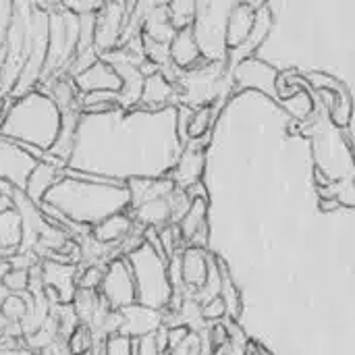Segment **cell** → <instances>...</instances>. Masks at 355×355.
<instances>
[{
	"label": "cell",
	"instance_id": "6da1fadb",
	"mask_svg": "<svg viewBox=\"0 0 355 355\" xmlns=\"http://www.w3.org/2000/svg\"><path fill=\"white\" fill-rule=\"evenodd\" d=\"M42 202L56 208L71 223L92 229L112 214L127 212L129 191L125 185L89 183L64 177L44 196Z\"/></svg>",
	"mask_w": 355,
	"mask_h": 355
},
{
	"label": "cell",
	"instance_id": "7a4b0ae2",
	"mask_svg": "<svg viewBox=\"0 0 355 355\" xmlns=\"http://www.w3.org/2000/svg\"><path fill=\"white\" fill-rule=\"evenodd\" d=\"M60 131V112L40 89L10 100L0 121V137L48 154Z\"/></svg>",
	"mask_w": 355,
	"mask_h": 355
},
{
	"label": "cell",
	"instance_id": "3957f363",
	"mask_svg": "<svg viewBox=\"0 0 355 355\" xmlns=\"http://www.w3.org/2000/svg\"><path fill=\"white\" fill-rule=\"evenodd\" d=\"M233 87V73L227 69V60L204 58L193 69L183 71L177 83V104L189 110L204 106L220 108Z\"/></svg>",
	"mask_w": 355,
	"mask_h": 355
},
{
	"label": "cell",
	"instance_id": "277c9868",
	"mask_svg": "<svg viewBox=\"0 0 355 355\" xmlns=\"http://www.w3.org/2000/svg\"><path fill=\"white\" fill-rule=\"evenodd\" d=\"M127 262L133 272L135 283V300L139 306L150 310H166L171 302V283H168V266L162 256H158L150 245H141L139 250L127 256Z\"/></svg>",
	"mask_w": 355,
	"mask_h": 355
},
{
	"label": "cell",
	"instance_id": "5b68a950",
	"mask_svg": "<svg viewBox=\"0 0 355 355\" xmlns=\"http://www.w3.org/2000/svg\"><path fill=\"white\" fill-rule=\"evenodd\" d=\"M37 6L48 12V48H46L44 69L40 75V83H44L50 77L62 73L67 64L73 60L77 50V37H79V19L56 2L52 4L37 2Z\"/></svg>",
	"mask_w": 355,
	"mask_h": 355
},
{
	"label": "cell",
	"instance_id": "8992f818",
	"mask_svg": "<svg viewBox=\"0 0 355 355\" xmlns=\"http://www.w3.org/2000/svg\"><path fill=\"white\" fill-rule=\"evenodd\" d=\"M31 8L33 2H12V17L8 33L2 46V64H0V100H6L23 71V64L29 56L33 29H31Z\"/></svg>",
	"mask_w": 355,
	"mask_h": 355
},
{
	"label": "cell",
	"instance_id": "52a82bcc",
	"mask_svg": "<svg viewBox=\"0 0 355 355\" xmlns=\"http://www.w3.org/2000/svg\"><path fill=\"white\" fill-rule=\"evenodd\" d=\"M98 295L110 310L116 312L137 304L133 272L127 258H116L104 266V277L98 287Z\"/></svg>",
	"mask_w": 355,
	"mask_h": 355
},
{
	"label": "cell",
	"instance_id": "ba28073f",
	"mask_svg": "<svg viewBox=\"0 0 355 355\" xmlns=\"http://www.w3.org/2000/svg\"><path fill=\"white\" fill-rule=\"evenodd\" d=\"M131 8L133 2H102L94 25V50L100 56L119 48L121 33Z\"/></svg>",
	"mask_w": 355,
	"mask_h": 355
},
{
	"label": "cell",
	"instance_id": "9c48e42d",
	"mask_svg": "<svg viewBox=\"0 0 355 355\" xmlns=\"http://www.w3.org/2000/svg\"><path fill=\"white\" fill-rule=\"evenodd\" d=\"M212 133V131H210ZM210 133H206L200 139H187L181 148V154L177 158V164L171 168L168 177L177 189H189L196 183H200L204 168H206V146L210 141Z\"/></svg>",
	"mask_w": 355,
	"mask_h": 355
},
{
	"label": "cell",
	"instance_id": "30bf717a",
	"mask_svg": "<svg viewBox=\"0 0 355 355\" xmlns=\"http://www.w3.org/2000/svg\"><path fill=\"white\" fill-rule=\"evenodd\" d=\"M37 162L40 160L23 150V146L0 137V181H6L8 185L23 191L25 181Z\"/></svg>",
	"mask_w": 355,
	"mask_h": 355
},
{
	"label": "cell",
	"instance_id": "8fae6325",
	"mask_svg": "<svg viewBox=\"0 0 355 355\" xmlns=\"http://www.w3.org/2000/svg\"><path fill=\"white\" fill-rule=\"evenodd\" d=\"M277 77H279V73L270 64H266V62H262V60H258L254 56L245 58L243 62H239L233 69V85L235 87H239V89L258 87V89L266 92L268 96H272L275 100H279V96H277Z\"/></svg>",
	"mask_w": 355,
	"mask_h": 355
},
{
	"label": "cell",
	"instance_id": "7c38bea8",
	"mask_svg": "<svg viewBox=\"0 0 355 355\" xmlns=\"http://www.w3.org/2000/svg\"><path fill=\"white\" fill-rule=\"evenodd\" d=\"M123 322L119 329V337L129 339V341H137L144 339L148 335H154L160 327H162V312L158 310H150L146 306L133 304L129 308L119 310Z\"/></svg>",
	"mask_w": 355,
	"mask_h": 355
},
{
	"label": "cell",
	"instance_id": "4fadbf2b",
	"mask_svg": "<svg viewBox=\"0 0 355 355\" xmlns=\"http://www.w3.org/2000/svg\"><path fill=\"white\" fill-rule=\"evenodd\" d=\"M264 2H235L229 8L227 21H225V52H231L239 48L248 35L252 33V27L256 23V12Z\"/></svg>",
	"mask_w": 355,
	"mask_h": 355
},
{
	"label": "cell",
	"instance_id": "5bb4252c",
	"mask_svg": "<svg viewBox=\"0 0 355 355\" xmlns=\"http://www.w3.org/2000/svg\"><path fill=\"white\" fill-rule=\"evenodd\" d=\"M40 266H42L44 287L52 289L58 295V304H71L73 295L77 291V275H79L77 264L44 260V262H40Z\"/></svg>",
	"mask_w": 355,
	"mask_h": 355
},
{
	"label": "cell",
	"instance_id": "9a60e30c",
	"mask_svg": "<svg viewBox=\"0 0 355 355\" xmlns=\"http://www.w3.org/2000/svg\"><path fill=\"white\" fill-rule=\"evenodd\" d=\"M212 256L208 250H198V248H189L185 245L179 254V275H181V283L185 289L189 291H198L204 287L206 279H208V268L212 262Z\"/></svg>",
	"mask_w": 355,
	"mask_h": 355
},
{
	"label": "cell",
	"instance_id": "2e32d148",
	"mask_svg": "<svg viewBox=\"0 0 355 355\" xmlns=\"http://www.w3.org/2000/svg\"><path fill=\"white\" fill-rule=\"evenodd\" d=\"M171 104H177V87L171 85L160 73L146 77L137 106H141L146 112H162L168 110Z\"/></svg>",
	"mask_w": 355,
	"mask_h": 355
},
{
	"label": "cell",
	"instance_id": "e0dca14e",
	"mask_svg": "<svg viewBox=\"0 0 355 355\" xmlns=\"http://www.w3.org/2000/svg\"><path fill=\"white\" fill-rule=\"evenodd\" d=\"M77 92L83 94H92V92H119L121 89V79L114 73V69L110 64H106L104 60L94 62L89 69H85L83 73H79L73 79Z\"/></svg>",
	"mask_w": 355,
	"mask_h": 355
},
{
	"label": "cell",
	"instance_id": "ac0fdd59",
	"mask_svg": "<svg viewBox=\"0 0 355 355\" xmlns=\"http://www.w3.org/2000/svg\"><path fill=\"white\" fill-rule=\"evenodd\" d=\"M125 187L129 191V210H133L171 193L175 183L166 177H133L125 181Z\"/></svg>",
	"mask_w": 355,
	"mask_h": 355
},
{
	"label": "cell",
	"instance_id": "d6986e66",
	"mask_svg": "<svg viewBox=\"0 0 355 355\" xmlns=\"http://www.w3.org/2000/svg\"><path fill=\"white\" fill-rule=\"evenodd\" d=\"M168 58L181 71H189L204 60L193 27H185L175 33V37L168 44Z\"/></svg>",
	"mask_w": 355,
	"mask_h": 355
},
{
	"label": "cell",
	"instance_id": "ffe728a7",
	"mask_svg": "<svg viewBox=\"0 0 355 355\" xmlns=\"http://www.w3.org/2000/svg\"><path fill=\"white\" fill-rule=\"evenodd\" d=\"M64 179V173L48 162H37L35 168L29 173L27 181H25V187H23V193L33 202V204H40L44 200V196L60 181Z\"/></svg>",
	"mask_w": 355,
	"mask_h": 355
},
{
	"label": "cell",
	"instance_id": "44dd1931",
	"mask_svg": "<svg viewBox=\"0 0 355 355\" xmlns=\"http://www.w3.org/2000/svg\"><path fill=\"white\" fill-rule=\"evenodd\" d=\"M133 229H135L133 218L127 212H119V214L104 218L96 227H92L89 233L96 241H100L104 245H119L123 239H127L133 233Z\"/></svg>",
	"mask_w": 355,
	"mask_h": 355
},
{
	"label": "cell",
	"instance_id": "7402d4cb",
	"mask_svg": "<svg viewBox=\"0 0 355 355\" xmlns=\"http://www.w3.org/2000/svg\"><path fill=\"white\" fill-rule=\"evenodd\" d=\"M175 27L168 21V10H166V2H154V6L148 10L144 25H141V37L158 42V44H171V40L175 37Z\"/></svg>",
	"mask_w": 355,
	"mask_h": 355
},
{
	"label": "cell",
	"instance_id": "603a6c76",
	"mask_svg": "<svg viewBox=\"0 0 355 355\" xmlns=\"http://www.w3.org/2000/svg\"><path fill=\"white\" fill-rule=\"evenodd\" d=\"M214 264H216V270H218V279H220V289H218V297L223 300L225 304V316L231 320V322H237L239 316H241V295H239V289L235 287L233 283V277L227 268V264L223 262V258L214 256Z\"/></svg>",
	"mask_w": 355,
	"mask_h": 355
},
{
	"label": "cell",
	"instance_id": "cb8c5ba5",
	"mask_svg": "<svg viewBox=\"0 0 355 355\" xmlns=\"http://www.w3.org/2000/svg\"><path fill=\"white\" fill-rule=\"evenodd\" d=\"M206 216H208V196L193 198L189 210L185 212V216H183L181 223L177 225L183 243H189V241L193 239V235H196L202 227L208 225V223H206Z\"/></svg>",
	"mask_w": 355,
	"mask_h": 355
},
{
	"label": "cell",
	"instance_id": "d4e9b609",
	"mask_svg": "<svg viewBox=\"0 0 355 355\" xmlns=\"http://www.w3.org/2000/svg\"><path fill=\"white\" fill-rule=\"evenodd\" d=\"M21 243V218L15 208L0 210V248L10 256Z\"/></svg>",
	"mask_w": 355,
	"mask_h": 355
},
{
	"label": "cell",
	"instance_id": "484cf974",
	"mask_svg": "<svg viewBox=\"0 0 355 355\" xmlns=\"http://www.w3.org/2000/svg\"><path fill=\"white\" fill-rule=\"evenodd\" d=\"M98 304H100L98 291H85V289H77L75 291L71 308H73V312H75V316H77L81 327H87L92 322V316H94Z\"/></svg>",
	"mask_w": 355,
	"mask_h": 355
},
{
	"label": "cell",
	"instance_id": "4316f807",
	"mask_svg": "<svg viewBox=\"0 0 355 355\" xmlns=\"http://www.w3.org/2000/svg\"><path fill=\"white\" fill-rule=\"evenodd\" d=\"M198 2H189V0H175V2H166V10H168V21L175 27V31L185 29V27H193L198 8Z\"/></svg>",
	"mask_w": 355,
	"mask_h": 355
},
{
	"label": "cell",
	"instance_id": "83f0119b",
	"mask_svg": "<svg viewBox=\"0 0 355 355\" xmlns=\"http://www.w3.org/2000/svg\"><path fill=\"white\" fill-rule=\"evenodd\" d=\"M216 112H218V108H214V106H204V108L193 110L189 125H187V131H185V139H200L206 133H210L212 123L216 119Z\"/></svg>",
	"mask_w": 355,
	"mask_h": 355
},
{
	"label": "cell",
	"instance_id": "f1b7e54d",
	"mask_svg": "<svg viewBox=\"0 0 355 355\" xmlns=\"http://www.w3.org/2000/svg\"><path fill=\"white\" fill-rule=\"evenodd\" d=\"M0 314L6 322L19 324L25 316V297L23 295H6L0 304Z\"/></svg>",
	"mask_w": 355,
	"mask_h": 355
},
{
	"label": "cell",
	"instance_id": "f546056e",
	"mask_svg": "<svg viewBox=\"0 0 355 355\" xmlns=\"http://www.w3.org/2000/svg\"><path fill=\"white\" fill-rule=\"evenodd\" d=\"M27 283H29V272H25V270L8 268L2 275V287L8 295H23L27 291Z\"/></svg>",
	"mask_w": 355,
	"mask_h": 355
},
{
	"label": "cell",
	"instance_id": "4dcf8cb0",
	"mask_svg": "<svg viewBox=\"0 0 355 355\" xmlns=\"http://www.w3.org/2000/svg\"><path fill=\"white\" fill-rule=\"evenodd\" d=\"M67 352L71 355H83L87 352H92V335H89V329L87 327H77L73 331V335L67 339Z\"/></svg>",
	"mask_w": 355,
	"mask_h": 355
},
{
	"label": "cell",
	"instance_id": "1f68e13d",
	"mask_svg": "<svg viewBox=\"0 0 355 355\" xmlns=\"http://www.w3.org/2000/svg\"><path fill=\"white\" fill-rule=\"evenodd\" d=\"M79 268V266H77ZM104 277V266H87V268H79L77 275V289H85V291H98L100 283Z\"/></svg>",
	"mask_w": 355,
	"mask_h": 355
},
{
	"label": "cell",
	"instance_id": "d6a6232c",
	"mask_svg": "<svg viewBox=\"0 0 355 355\" xmlns=\"http://www.w3.org/2000/svg\"><path fill=\"white\" fill-rule=\"evenodd\" d=\"M283 104L287 106V110H289L291 114H295L297 119H304V116H308V114L312 112L314 100H312V96L304 89V92L293 94V96L289 98V102H283Z\"/></svg>",
	"mask_w": 355,
	"mask_h": 355
},
{
	"label": "cell",
	"instance_id": "836d02e7",
	"mask_svg": "<svg viewBox=\"0 0 355 355\" xmlns=\"http://www.w3.org/2000/svg\"><path fill=\"white\" fill-rule=\"evenodd\" d=\"M227 331H229V349L227 355H248V339L243 335V331L239 329L237 322H227Z\"/></svg>",
	"mask_w": 355,
	"mask_h": 355
},
{
	"label": "cell",
	"instance_id": "e575fe53",
	"mask_svg": "<svg viewBox=\"0 0 355 355\" xmlns=\"http://www.w3.org/2000/svg\"><path fill=\"white\" fill-rule=\"evenodd\" d=\"M166 355H202V341H200V335H193L189 333L183 343H179L175 349H171Z\"/></svg>",
	"mask_w": 355,
	"mask_h": 355
},
{
	"label": "cell",
	"instance_id": "d590c367",
	"mask_svg": "<svg viewBox=\"0 0 355 355\" xmlns=\"http://www.w3.org/2000/svg\"><path fill=\"white\" fill-rule=\"evenodd\" d=\"M202 316L206 322H220L225 320V304L220 297H214L212 302L202 306Z\"/></svg>",
	"mask_w": 355,
	"mask_h": 355
},
{
	"label": "cell",
	"instance_id": "8d00e7d4",
	"mask_svg": "<svg viewBox=\"0 0 355 355\" xmlns=\"http://www.w3.org/2000/svg\"><path fill=\"white\" fill-rule=\"evenodd\" d=\"M10 17H12V2L8 0H0V52L8 33V25H10Z\"/></svg>",
	"mask_w": 355,
	"mask_h": 355
},
{
	"label": "cell",
	"instance_id": "74e56055",
	"mask_svg": "<svg viewBox=\"0 0 355 355\" xmlns=\"http://www.w3.org/2000/svg\"><path fill=\"white\" fill-rule=\"evenodd\" d=\"M106 355H133V341L123 337H112L108 341Z\"/></svg>",
	"mask_w": 355,
	"mask_h": 355
},
{
	"label": "cell",
	"instance_id": "f35d334b",
	"mask_svg": "<svg viewBox=\"0 0 355 355\" xmlns=\"http://www.w3.org/2000/svg\"><path fill=\"white\" fill-rule=\"evenodd\" d=\"M8 98L6 100H0V121H2V116H4V110H6V106H8Z\"/></svg>",
	"mask_w": 355,
	"mask_h": 355
},
{
	"label": "cell",
	"instance_id": "ab89813d",
	"mask_svg": "<svg viewBox=\"0 0 355 355\" xmlns=\"http://www.w3.org/2000/svg\"><path fill=\"white\" fill-rule=\"evenodd\" d=\"M83 355H92V352H87V354H83Z\"/></svg>",
	"mask_w": 355,
	"mask_h": 355
}]
</instances>
